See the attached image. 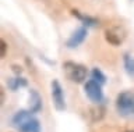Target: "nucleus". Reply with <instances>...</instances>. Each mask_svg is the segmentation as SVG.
<instances>
[{
  "label": "nucleus",
  "mask_w": 134,
  "mask_h": 132,
  "mask_svg": "<svg viewBox=\"0 0 134 132\" xmlns=\"http://www.w3.org/2000/svg\"><path fill=\"white\" fill-rule=\"evenodd\" d=\"M116 110L121 117L134 120V92H121L116 97Z\"/></svg>",
  "instance_id": "f257e3e1"
},
{
  "label": "nucleus",
  "mask_w": 134,
  "mask_h": 132,
  "mask_svg": "<svg viewBox=\"0 0 134 132\" xmlns=\"http://www.w3.org/2000/svg\"><path fill=\"white\" fill-rule=\"evenodd\" d=\"M63 70H64V75L69 81L75 82V84H82L87 79L88 75V68L85 65L75 63V61H66L63 64Z\"/></svg>",
  "instance_id": "f03ea898"
},
{
  "label": "nucleus",
  "mask_w": 134,
  "mask_h": 132,
  "mask_svg": "<svg viewBox=\"0 0 134 132\" xmlns=\"http://www.w3.org/2000/svg\"><path fill=\"white\" fill-rule=\"evenodd\" d=\"M102 86L103 85H100L99 82H96L92 78L90 81H87L85 85H84V92H85L87 97L92 103H95V104H102L105 102V95H103Z\"/></svg>",
  "instance_id": "7ed1b4c3"
},
{
  "label": "nucleus",
  "mask_w": 134,
  "mask_h": 132,
  "mask_svg": "<svg viewBox=\"0 0 134 132\" xmlns=\"http://www.w3.org/2000/svg\"><path fill=\"white\" fill-rule=\"evenodd\" d=\"M50 93H52V100H53L54 109L57 111H64L67 109L64 92H63V88L57 79H53L52 84H50Z\"/></svg>",
  "instance_id": "20e7f679"
},
{
  "label": "nucleus",
  "mask_w": 134,
  "mask_h": 132,
  "mask_svg": "<svg viewBox=\"0 0 134 132\" xmlns=\"http://www.w3.org/2000/svg\"><path fill=\"white\" fill-rule=\"evenodd\" d=\"M105 39H106L108 43L113 45V46H119L126 39V32L120 27L110 28V29H106V32H105Z\"/></svg>",
  "instance_id": "39448f33"
},
{
  "label": "nucleus",
  "mask_w": 134,
  "mask_h": 132,
  "mask_svg": "<svg viewBox=\"0 0 134 132\" xmlns=\"http://www.w3.org/2000/svg\"><path fill=\"white\" fill-rule=\"evenodd\" d=\"M87 35H88L87 27H80L78 29L75 31L74 34L69 38V39H67L66 46L69 47V49H75V47H78L80 45H81V43L84 42V40H85Z\"/></svg>",
  "instance_id": "423d86ee"
},
{
  "label": "nucleus",
  "mask_w": 134,
  "mask_h": 132,
  "mask_svg": "<svg viewBox=\"0 0 134 132\" xmlns=\"http://www.w3.org/2000/svg\"><path fill=\"white\" fill-rule=\"evenodd\" d=\"M29 111L32 114H36L42 110V97L35 89L29 90Z\"/></svg>",
  "instance_id": "0eeeda50"
},
{
  "label": "nucleus",
  "mask_w": 134,
  "mask_h": 132,
  "mask_svg": "<svg viewBox=\"0 0 134 132\" xmlns=\"http://www.w3.org/2000/svg\"><path fill=\"white\" fill-rule=\"evenodd\" d=\"M17 129L20 132H41V122H39V120L31 117L25 122L21 124Z\"/></svg>",
  "instance_id": "6e6552de"
},
{
  "label": "nucleus",
  "mask_w": 134,
  "mask_h": 132,
  "mask_svg": "<svg viewBox=\"0 0 134 132\" xmlns=\"http://www.w3.org/2000/svg\"><path fill=\"white\" fill-rule=\"evenodd\" d=\"M71 14H73L74 17H77L80 21L82 22V25L87 27V28H94V27L98 25V20H96V18L90 17V15H85V14H81L78 10H73V11H71Z\"/></svg>",
  "instance_id": "1a4fd4ad"
},
{
  "label": "nucleus",
  "mask_w": 134,
  "mask_h": 132,
  "mask_svg": "<svg viewBox=\"0 0 134 132\" xmlns=\"http://www.w3.org/2000/svg\"><path fill=\"white\" fill-rule=\"evenodd\" d=\"M28 85V81L25 79V78L17 75L15 78H8L7 79V88L11 90V92H15V90H18L20 88H25V86Z\"/></svg>",
  "instance_id": "9d476101"
},
{
  "label": "nucleus",
  "mask_w": 134,
  "mask_h": 132,
  "mask_svg": "<svg viewBox=\"0 0 134 132\" xmlns=\"http://www.w3.org/2000/svg\"><path fill=\"white\" fill-rule=\"evenodd\" d=\"M32 117V113L29 110H20V111H17V113L14 114V117L11 118V122H13V125H14L15 128H18L23 122H25L28 118H31Z\"/></svg>",
  "instance_id": "9b49d317"
},
{
  "label": "nucleus",
  "mask_w": 134,
  "mask_h": 132,
  "mask_svg": "<svg viewBox=\"0 0 134 132\" xmlns=\"http://www.w3.org/2000/svg\"><path fill=\"white\" fill-rule=\"evenodd\" d=\"M123 67H124L126 74L134 79V57H133V54H130V53H124L123 54Z\"/></svg>",
  "instance_id": "f8f14e48"
},
{
  "label": "nucleus",
  "mask_w": 134,
  "mask_h": 132,
  "mask_svg": "<svg viewBox=\"0 0 134 132\" xmlns=\"http://www.w3.org/2000/svg\"><path fill=\"white\" fill-rule=\"evenodd\" d=\"M91 78H92V79H95L96 82H99L100 85H105V84H106V75H105V74L100 71L99 68H92Z\"/></svg>",
  "instance_id": "ddd939ff"
},
{
  "label": "nucleus",
  "mask_w": 134,
  "mask_h": 132,
  "mask_svg": "<svg viewBox=\"0 0 134 132\" xmlns=\"http://www.w3.org/2000/svg\"><path fill=\"white\" fill-rule=\"evenodd\" d=\"M0 45H2V53H0V56H2V59H4L6 57V52H7V43L6 40H0Z\"/></svg>",
  "instance_id": "4468645a"
},
{
  "label": "nucleus",
  "mask_w": 134,
  "mask_h": 132,
  "mask_svg": "<svg viewBox=\"0 0 134 132\" xmlns=\"http://www.w3.org/2000/svg\"><path fill=\"white\" fill-rule=\"evenodd\" d=\"M13 72L15 74V75H21V72H23V67L21 65H17V64H13Z\"/></svg>",
  "instance_id": "2eb2a0df"
},
{
  "label": "nucleus",
  "mask_w": 134,
  "mask_h": 132,
  "mask_svg": "<svg viewBox=\"0 0 134 132\" xmlns=\"http://www.w3.org/2000/svg\"><path fill=\"white\" fill-rule=\"evenodd\" d=\"M127 132H134V129H131V131H127Z\"/></svg>",
  "instance_id": "dca6fc26"
}]
</instances>
